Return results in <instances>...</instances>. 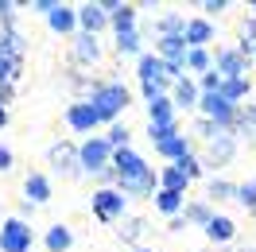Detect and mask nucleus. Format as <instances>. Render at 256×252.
Here are the masks:
<instances>
[{
	"mask_svg": "<svg viewBox=\"0 0 256 252\" xmlns=\"http://www.w3.org/2000/svg\"><path fill=\"white\" fill-rule=\"evenodd\" d=\"M112 171H116V190L120 194H152L156 190V171L132 148L112 152Z\"/></svg>",
	"mask_w": 256,
	"mask_h": 252,
	"instance_id": "nucleus-1",
	"label": "nucleus"
},
{
	"mask_svg": "<svg viewBox=\"0 0 256 252\" xmlns=\"http://www.w3.org/2000/svg\"><path fill=\"white\" fill-rule=\"evenodd\" d=\"M90 105L97 109L101 120H112V116L128 105V90L120 86V82H105V86H97L94 94H90Z\"/></svg>",
	"mask_w": 256,
	"mask_h": 252,
	"instance_id": "nucleus-2",
	"label": "nucleus"
},
{
	"mask_svg": "<svg viewBox=\"0 0 256 252\" xmlns=\"http://www.w3.org/2000/svg\"><path fill=\"white\" fill-rule=\"evenodd\" d=\"M90 206H94V214H97L101 221H124L128 198H124L116 186H101L94 198H90Z\"/></svg>",
	"mask_w": 256,
	"mask_h": 252,
	"instance_id": "nucleus-3",
	"label": "nucleus"
},
{
	"mask_svg": "<svg viewBox=\"0 0 256 252\" xmlns=\"http://www.w3.org/2000/svg\"><path fill=\"white\" fill-rule=\"evenodd\" d=\"M112 167V148L109 140H86L82 144V171H90V174H101V171H109Z\"/></svg>",
	"mask_w": 256,
	"mask_h": 252,
	"instance_id": "nucleus-4",
	"label": "nucleus"
},
{
	"mask_svg": "<svg viewBox=\"0 0 256 252\" xmlns=\"http://www.w3.org/2000/svg\"><path fill=\"white\" fill-rule=\"evenodd\" d=\"M0 248L4 252H32V229H28V221L20 218H8L0 225Z\"/></svg>",
	"mask_w": 256,
	"mask_h": 252,
	"instance_id": "nucleus-5",
	"label": "nucleus"
},
{
	"mask_svg": "<svg viewBox=\"0 0 256 252\" xmlns=\"http://www.w3.org/2000/svg\"><path fill=\"white\" fill-rule=\"evenodd\" d=\"M47 159L54 163V171L58 174H78L82 171V148H74V144H50Z\"/></svg>",
	"mask_w": 256,
	"mask_h": 252,
	"instance_id": "nucleus-6",
	"label": "nucleus"
},
{
	"mask_svg": "<svg viewBox=\"0 0 256 252\" xmlns=\"http://www.w3.org/2000/svg\"><path fill=\"white\" fill-rule=\"evenodd\" d=\"M206 156H210V163H214V167L233 163V156H237V136H233V132H218V136L206 144Z\"/></svg>",
	"mask_w": 256,
	"mask_h": 252,
	"instance_id": "nucleus-7",
	"label": "nucleus"
},
{
	"mask_svg": "<svg viewBox=\"0 0 256 252\" xmlns=\"http://www.w3.org/2000/svg\"><path fill=\"white\" fill-rule=\"evenodd\" d=\"M66 124L74 128V132H94V128L101 124V116H97V109L90 101H78V105L66 109Z\"/></svg>",
	"mask_w": 256,
	"mask_h": 252,
	"instance_id": "nucleus-8",
	"label": "nucleus"
},
{
	"mask_svg": "<svg viewBox=\"0 0 256 252\" xmlns=\"http://www.w3.org/2000/svg\"><path fill=\"white\" fill-rule=\"evenodd\" d=\"M167 62L160 54H140V86H167Z\"/></svg>",
	"mask_w": 256,
	"mask_h": 252,
	"instance_id": "nucleus-9",
	"label": "nucleus"
},
{
	"mask_svg": "<svg viewBox=\"0 0 256 252\" xmlns=\"http://www.w3.org/2000/svg\"><path fill=\"white\" fill-rule=\"evenodd\" d=\"M101 8L109 12V20H112V28H116V35H120V32H136V8H132V4H116V0H105Z\"/></svg>",
	"mask_w": 256,
	"mask_h": 252,
	"instance_id": "nucleus-10",
	"label": "nucleus"
},
{
	"mask_svg": "<svg viewBox=\"0 0 256 252\" xmlns=\"http://www.w3.org/2000/svg\"><path fill=\"white\" fill-rule=\"evenodd\" d=\"M244 54L240 50H218V58H214V66H218V74L222 78H244Z\"/></svg>",
	"mask_w": 256,
	"mask_h": 252,
	"instance_id": "nucleus-11",
	"label": "nucleus"
},
{
	"mask_svg": "<svg viewBox=\"0 0 256 252\" xmlns=\"http://www.w3.org/2000/svg\"><path fill=\"white\" fill-rule=\"evenodd\" d=\"M78 24H82V32H86V35H97L105 24H109V12H105L101 4H82V8H78Z\"/></svg>",
	"mask_w": 256,
	"mask_h": 252,
	"instance_id": "nucleus-12",
	"label": "nucleus"
},
{
	"mask_svg": "<svg viewBox=\"0 0 256 252\" xmlns=\"http://www.w3.org/2000/svg\"><path fill=\"white\" fill-rule=\"evenodd\" d=\"M148 124L152 128H163V124H175V101L171 97H160L148 105Z\"/></svg>",
	"mask_w": 256,
	"mask_h": 252,
	"instance_id": "nucleus-13",
	"label": "nucleus"
},
{
	"mask_svg": "<svg viewBox=\"0 0 256 252\" xmlns=\"http://www.w3.org/2000/svg\"><path fill=\"white\" fill-rule=\"evenodd\" d=\"M0 58H12V62L24 58V39H20L16 28H4L0 32Z\"/></svg>",
	"mask_w": 256,
	"mask_h": 252,
	"instance_id": "nucleus-14",
	"label": "nucleus"
},
{
	"mask_svg": "<svg viewBox=\"0 0 256 252\" xmlns=\"http://www.w3.org/2000/svg\"><path fill=\"white\" fill-rule=\"evenodd\" d=\"M233 233H237V225H233V218H225V214H214V221L206 225V236H210V240H218V244L233 240Z\"/></svg>",
	"mask_w": 256,
	"mask_h": 252,
	"instance_id": "nucleus-15",
	"label": "nucleus"
},
{
	"mask_svg": "<svg viewBox=\"0 0 256 252\" xmlns=\"http://www.w3.org/2000/svg\"><path fill=\"white\" fill-rule=\"evenodd\" d=\"M74 58H78V62H90V66H94L97 58H101V47H97V35H86V32H82L78 39H74Z\"/></svg>",
	"mask_w": 256,
	"mask_h": 252,
	"instance_id": "nucleus-16",
	"label": "nucleus"
},
{
	"mask_svg": "<svg viewBox=\"0 0 256 252\" xmlns=\"http://www.w3.org/2000/svg\"><path fill=\"white\" fill-rule=\"evenodd\" d=\"M24 198L28 202H47L50 198V182H47V174H28V182H24Z\"/></svg>",
	"mask_w": 256,
	"mask_h": 252,
	"instance_id": "nucleus-17",
	"label": "nucleus"
},
{
	"mask_svg": "<svg viewBox=\"0 0 256 252\" xmlns=\"http://www.w3.org/2000/svg\"><path fill=\"white\" fill-rule=\"evenodd\" d=\"M47 24L54 28L58 35H66V32H74V24H78V8H66V4H58L54 12L47 16Z\"/></svg>",
	"mask_w": 256,
	"mask_h": 252,
	"instance_id": "nucleus-18",
	"label": "nucleus"
},
{
	"mask_svg": "<svg viewBox=\"0 0 256 252\" xmlns=\"http://www.w3.org/2000/svg\"><path fill=\"white\" fill-rule=\"evenodd\" d=\"M175 105H182V109H190V105H198L202 101V94H198V86H194L190 78H182V82H175V97H171Z\"/></svg>",
	"mask_w": 256,
	"mask_h": 252,
	"instance_id": "nucleus-19",
	"label": "nucleus"
},
{
	"mask_svg": "<svg viewBox=\"0 0 256 252\" xmlns=\"http://www.w3.org/2000/svg\"><path fill=\"white\" fill-rule=\"evenodd\" d=\"M210 35H214V28H210V20H190L186 24V47H202V43H210Z\"/></svg>",
	"mask_w": 256,
	"mask_h": 252,
	"instance_id": "nucleus-20",
	"label": "nucleus"
},
{
	"mask_svg": "<svg viewBox=\"0 0 256 252\" xmlns=\"http://www.w3.org/2000/svg\"><path fill=\"white\" fill-rule=\"evenodd\" d=\"M160 156L171 159V163H178L182 156H190V144H186V136H171V140L160 144Z\"/></svg>",
	"mask_w": 256,
	"mask_h": 252,
	"instance_id": "nucleus-21",
	"label": "nucleus"
},
{
	"mask_svg": "<svg viewBox=\"0 0 256 252\" xmlns=\"http://www.w3.org/2000/svg\"><path fill=\"white\" fill-rule=\"evenodd\" d=\"M70 244H74V236H70L66 225H50V229H47V248L50 252H66Z\"/></svg>",
	"mask_w": 256,
	"mask_h": 252,
	"instance_id": "nucleus-22",
	"label": "nucleus"
},
{
	"mask_svg": "<svg viewBox=\"0 0 256 252\" xmlns=\"http://www.w3.org/2000/svg\"><path fill=\"white\" fill-rule=\"evenodd\" d=\"M222 97H229L233 105L244 101V97H248V78H225L222 82Z\"/></svg>",
	"mask_w": 256,
	"mask_h": 252,
	"instance_id": "nucleus-23",
	"label": "nucleus"
},
{
	"mask_svg": "<svg viewBox=\"0 0 256 252\" xmlns=\"http://www.w3.org/2000/svg\"><path fill=\"white\" fill-rule=\"evenodd\" d=\"M156 206H160L163 214L178 218V214H182V194H175V190H160V194H156Z\"/></svg>",
	"mask_w": 256,
	"mask_h": 252,
	"instance_id": "nucleus-24",
	"label": "nucleus"
},
{
	"mask_svg": "<svg viewBox=\"0 0 256 252\" xmlns=\"http://www.w3.org/2000/svg\"><path fill=\"white\" fill-rule=\"evenodd\" d=\"M210 198H214V202H229V198L237 202V186L225 182V178H210Z\"/></svg>",
	"mask_w": 256,
	"mask_h": 252,
	"instance_id": "nucleus-25",
	"label": "nucleus"
},
{
	"mask_svg": "<svg viewBox=\"0 0 256 252\" xmlns=\"http://www.w3.org/2000/svg\"><path fill=\"white\" fill-rule=\"evenodd\" d=\"M163 190H175V194H182V190H186V182H190V178H186V174L178 171V167H167V171H163Z\"/></svg>",
	"mask_w": 256,
	"mask_h": 252,
	"instance_id": "nucleus-26",
	"label": "nucleus"
},
{
	"mask_svg": "<svg viewBox=\"0 0 256 252\" xmlns=\"http://www.w3.org/2000/svg\"><path fill=\"white\" fill-rule=\"evenodd\" d=\"M186 221H194V225H202L206 229L210 221H214V214H210V206L206 202H194V206H186V214H182Z\"/></svg>",
	"mask_w": 256,
	"mask_h": 252,
	"instance_id": "nucleus-27",
	"label": "nucleus"
},
{
	"mask_svg": "<svg viewBox=\"0 0 256 252\" xmlns=\"http://www.w3.org/2000/svg\"><path fill=\"white\" fill-rule=\"evenodd\" d=\"M186 70H198V74H206V70H214V66H210V54L202 47H194L190 54H186Z\"/></svg>",
	"mask_w": 256,
	"mask_h": 252,
	"instance_id": "nucleus-28",
	"label": "nucleus"
},
{
	"mask_svg": "<svg viewBox=\"0 0 256 252\" xmlns=\"http://www.w3.org/2000/svg\"><path fill=\"white\" fill-rule=\"evenodd\" d=\"M237 128L248 136V132H256V101H248L244 109H240V116H237Z\"/></svg>",
	"mask_w": 256,
	"mask_h": 252,
	"instance_id": "nucleus-29",
	"label": "nucleus"
},
{
	"mask_svg": "<svg viewBox=\"0 0 256 252\" xmlns=\"http://www.w3.org/2000/svg\"><path fill=\"white\" fill-rule=\"evenodd\" d=\"M116 50H120V54H136V50H140V35L136 32H120L116 35Z\"/></svg>",
	"mask_w": 256,
	"mask_h": 252,
	"instance_id": "nucleus-30",
	"label": "nucleus"
},
{
	"mask_svg": "<svg viewBox=\"0 0 256 252\" xmlns=\"http://www.w3.org/2000/svg\"><path fill=\"white\" fill-rule=\"evenodd\" d=\"M140 233H144V218H124L120 221V236H124V240H140Z\"/></svg>",
	"mask_w": 256,
	"mask_h": 252,
	"instance_id": "nucleus-31",
	"label": "nucleus"
},
{
	"mask_svg": "<svg viewBox=\"0 0 256 252\" xmlns=\"http://www.w3.org/2000/svg\"><path fill=\"white\" fill-rule=\"evenodd\" d=\"M160 35H186L182 16H163V20H160Z\"/></svg>",
	"mask_w": 256,
	"mask_h": 252,
	"instance_id": "nucleus-32",
	"label": "nucleus"
},
{
	"mask_svg": "<svg viewBox=\"0 0 256 252\" xmlns=\"http://www.w3.org/2000/svg\"><path fill=\"white\" fill-rule=\"evenodd\" d=\"M237 202L248 206V210H256V178H248V182H240V186H237Z\"/></svg>",
	"mask_w": 256,
	"mask_h": 252,
	"instance_id": "nucleus-33",
	"label": "nucleus"
},
{
	"mask_svg": "<svg viewBox=\"0 0 256 252\" xmlns=\"http://www.w3.org/2000/svg\"><path fill=\"white\" fill-rule=\"evenodd\" d=\"M16 78H20V62H12V58H0V86H12Z\"/></svg>",
	"mask_w": 256,
	"mask_h": 252,
	"instance_id": "nucleus-34",
	"label": "nucleus"
},
{
	"mask_svg": "<svg viewBox=\"0 0 256 252\" xmlns=\"http://www.w3.org/2000/svg\"><path fill=\"white\" fill-rule=\"evenodd\" d=\"M175 167H178L182 174H186V178H198V174H202V163H198L194 156H182V159L175 163Z\"/></svg>",
	"mask_w": 256,
	"mask_h": 252,
	"instance_id": "nucleus-35",
	"label": "nucleus"
},
{
	"mask_svg": "<svg viewBox=\"0 0 256 252\" xmlns=\"http://www.w3.org/2000/svg\"><path fill=\"white\" fill-rule=\"evenodd\" d=\"M124 144H128V128H124V124H112V132H109V148H112V152H120Z\"/></svg>",
	"mask_w": 256,
	"mask_h": 252,
	"instance_id": "nucleus-36",
	"label": "nucleus"
},
{
	"mask_svg": "<svg viewBox=\"0 0 256 252\" xmlns=\"http://www.w3.org/2000/svg\"><path fill=\"white\" fill-rule=\"evenodd\" d=\"M148 132H152V140H156V148H160L163 140H171V136H178V132H175V124H163V128H152V124H148Z\"/></svg>",
	"mask_w": 256,
	"mask_h": 252,
	"instance_id": "nucleus-37",
	"label": "nucleus"
},
{
	"mask_svg": "<svg viewBox=\"0 0 256 252\" xmlns=\"http://www.w3.org/2000/svg\"><path fill=\"white\" fill-rule=\"evenodd\" d=\"M12 16H16V4H12V0H0V20H4V28H12Z\"/></svg>",
	"mask_w": 256,
	"mask_h": 252,
	"instance_id": "nucleus-38",
	"label": "nucleus"
},
{
	"mask_svg": "<svg viewBox=\"0 0 256 252\" xmlns=\"http://www.w3.org/2000/svg\"><path fill=\"white\" fill-rule=\"evenodd\" d=\"M240 39H248V43H256V16H248L244 24H240Z\"/></svg>",
	"mask_w": 256,
	"mask_h": 252,
	"instance_id": "nucleus-39",
	"label": "nucleus"
},
{
	"mask_svg": "<svg viewBox=\"0 0 256 252\" xmlns=\"http://www.w3.org/2000/svg\"><path fill=\"white\" fill-rule=\"evenodd\" d=\"M225 8H229L225 0H206V4H202V12H225Z\"/></svg>",
	"mask_w": 256,
	"mask_h": 252,
	"instance_id": "nucleus-40",
	"label": "nucleus"
},
{
	"mask_svg": "<svg viewBox=\"0 0 256 252\" xmlns=\"http://www.w3.org/2000/svg\"><path fill=\"white\" fill-rule=\"evenodd\" d=\"M8 167H12V152L0 144V171H8Z\"/></svg>",
	"mask_w": 256,
	"mask_h": 252,
	"instance_id": "nucleus-41",
	"label": "nucleus"
},
{
	"mask_svg": "<svg viewBox=\"0 0 256 252\" xmlns=\"http://www.w3.org/2000/svg\"><path fill=\"white\" fill-rule=\"evenodd\" d=\"M8 97H12V86H0V105H8Z\"/></svg>",
	"mask_w": 256,
	"mask_h": 252,
	"instance_id": "nucleus-42",
	"label": "nucleus"
},
{
	"mask_svg": "<svg viewBox=\"0 0 256 252\" xmlns=\"http://www.w3.org/2000/svg\"><path fill=\"white\" fill-rule=\"evenodd\" d=\"M8 124V109H4V105H0V128Z\"/></svg>",
	"mask_w": 256,
	"mask_h": 252,
	"instance_id": "nucleus-43",
	"label": "nucleus"
},
{
	"mask_svg": "<svg viewBox=\"0 0 256 252\" xmlns=\"http://www.w3.org/2000/svg\"><path fill=\"white\" fill-rule=\"evenodd\" d=\"M136 252H152V248H136Z\"/></svg>",
	"mask_w": 256,
	"mask_h": 252,
	"instance_id": "nucleus-44",
	"label": "nucleus"
},
{
	"mask_svg": "<svg viewBox=\"0 0 256 252\" xmlns=\"http://www.w3.org/2000/svg\"><path fill=\"white\" fill-rule=\"evenodd\" d=\"M252 12H256V0H252Z\"/></svg>",
	"mask_w": 256,
	"mask_h": 252,
	"instance_id": "nucleus-45",
	"label": "nucleus"
},
{
	"mask_svg": "<svg viewBox=\"0 0 256 252\" xmlns=\"http://www.w3.org/2000/svg\"><path fill=\"white\" fill-rule=\"evenodd\" d=\"M252 214H256V210H252Z\"/></svg>",
	"mask_w": 256,
	"mask_h": 252,
	"instance_id": "nucleus-46",
	"label": "nucleus"
}]
</instances>
